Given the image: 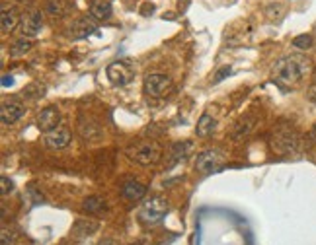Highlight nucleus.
Listing matches in <instances>:
<instances>
[{"mask_svg": "<svg viewBox=\"0 0 316 245\" xmlns=\"http://www.w3.org/2000/svg\"><path fill=\"white\" fill-rule=\"evenodd\" d=\"M311 72V61L303 55H287L273 65V78L279 84L297 86Z\"/></svg>", "mask_w": 316, "mask_h": 245, "instance_id": "obj_1", "label": "nucleus"}, {"mask_svg": "<svg viewBox=\"0 0 316 245\" xmlns=\"http://www.w3.org/2000/svg\"><path fill=\"white\" fill-rule=\"evenodd\" d=\"M271 150L279 156H297L303 150V138L297 129H293L287 123L277 125L270 134Z\"/></svg>", "mask_w": 316, "mask_h": 245, "instance_id": "obj_2", "label": "nucleus"}, {"mask_svg": "<svg viewBox=\"0 0 316 245\" xmlns=\"http://www.w3.org/2000/svg\"><path fill=\"white\" fill-rule=\"evenodd\" d=\"M127 154L139 165H155L162 158V148H160L158 142L149 140V142H141V144H137L133 148H129Z\"/></svg>", "mask_w": 316, "mask_h": 245, "instance_id": "obj_3", "label": "nucleus"}, {"mask_svg": "<svg viewBox=\"0 0 316 245\" xmlns=\"http://www.w3.org/2000/svg\"><path fill=\"white\" fill-rule=\"evenodd\" d=\"M166 212H168V201L162 197H153L143 202V206L139 210V218L147 226H155L166 216Z\"/></svg>", "mask_w": 316, "mask_h": 245, "instance_id": "obj_4", "label": "nucleus"}, {"mask_svg": "<svg viewBox=\"0 0 316 245\" xmlns=\"http://www.w3.org/2000/svg\"><path fill=\"white\" fill-rule=\"evenodd\" d=\"M174 82L166 74H149L145 78V93L153 99H164L172 93Z\"/></svg>", "mask_w": 316, "mask_h": 245, "instance_id": "obj_5", "label": "nucleus"}, {"mask_svg": "<svg viewBox=\"0 0 316 245\" xmlns=\"http://www.w3.org/2000/svg\"><path fill=\"white\" fill-rule=\"evenodd\" d=\"M106 74H108V80L113 86H127L135 78V68L127 61H117V63H112L108 67Z\"/></svg>", "mask_w": 316, "mask_h": 245, "instance_id": "obj_6", "label": "nucleus"}, {"mask_svg": "<svg viewBox=\"0 0 316 245\" xmlns=\"http://www.w3.org/2000/svg\"><path fill=\"white\" fill-rule=\"evenodd\" d=\"M223 163H225V154H223L219 148H209V150H203V152L197 156V160H195V169L207 175V173L217 171Z\"/></svg>", "mask_w": 316, "mask_h": 245, "instance_id": "obj_7", "label": "nucleus"}, {"mask_svg": "<svg viewBox=\"0 0 316 245\" xmlns=\"http://www.w3.org/2000/svg\"><path fill=\"white\" fill-rule=\"evenodd\" d=\"M35 125L43 133H49V131L61 127V111L57 107H45V109H41V111L37 113V117H35Z\"/></svg>", "mask_w": 316, "mask_h": 245, "instance_id": "obj_8", "label": "nucleus"}, {"mask_svg": "<svg viewBox=\"0 0 316 245\" xmlns=\"http://www.w3.org/2000/svg\"><path fill=\"white\" fill-rule=\"evenodd\" d=\"M43 142H45L47 148L61 150V148L68 146V142H70V131H68V129H65V127H57V129H53V131L45 133Z\"/></svg>", "mask_w": 316, "mask_h": 245, "instance_id": "obj_9", "label": "nucleus"}, {"mask_svg": "<svg viewBox=\"0 0 316 245\" xmlns=\"http://www.w3.org/2000/svg\"><path fill=\"white\" fill-rule=\"evenodd\" d=\"M43 29V16L39 12H29L22 18V33L25 37H37Z\"/></svg>", "mask_w": 316, "mask_h": 245, "instance_id": "obj_10", "label": "nucleus"}, {"mask_svg": "<svg viewBox=\"0 0 316 245\" xmlns=\"http://www.w3.org/2000/svg\"><path fill=\"white\" fill-rule=\"evenodd\" d=\"M23 111H25V107H23V103L20 101H6V103H2V109H0V119H2V125H14L18 119H22Z\"/></svg>", "mask_w": 316, "mask_h": 245, "instance_id": "obj_11", "label": "nucleus"}, {"mask_svg": "<svg viewBox=\"0 0 316 245\" xmlns=\"http://www.w3.org/2000/svg\"><path fill=\"white\" fill-rule=\"evenodd\" d=\"M96 31V23H92L88 18H78L68 25V35L72 39H84Z\"/></svg>", "mask_w": 316, "mask_h": 245, "instance_id": "obj_12", "label": "nucleus"}, {"mask_svg": "<svg viewBox=\"0 0 316 245\" xmlns=\"http://www.w3.org/2000/svg\"><path fill=\"white\" fill-rule=\"evenodd\" d=\"M121 193H123V197H125L127 201H141V199L145 197V193H147V187H145L141 181L129 179V181L123 183Z\"/></svg>", "mask_w": 316, "mask_h": 245, "instance_id": "obj_13", "label": "nucleus"}, {"mask_svg": "<svg viewBox=\"0 0 316 245\" xmlns=\"http://www.w3.org/2000/svg\"><path fill=\"white\" fill-rule=\"evenodd\" d=\"M18 20H20L18 10H16V8H8V6H4V8H2V18H0V23H2V33H10V31L18 25Z\"/></svg>", "mask_w": 316, "mask_h": 245, "instance_id": "obj_14", "label": "nucleus"}, {"mask_svg": "<svg viewBox=\"0 0 316 245\" xmlns=\"http://www.w3.org/2000/svg\"><path fill=\"white\" fill-rule=\"evenodd\" d=\"M191 150H193V144H191V142H176V144H172V148H170V165H174L176 162L185 160V156H187Z\"/></svg>", "mask_w": 316, "mask_h": 245, "instance_id": "obj_15", "label": "nucleus"}, {"mask_svg": "<svg viewBox=\"0 0 316 245\" xmlns=\"http://www.w3.org/2000/svg\"><path fill=\"white\" fill-rule=\"evenodd\" d=\"M215 127H217V119L211 113H203L201 119L197 121L195 133H197V136H209V134L215 131Z\"/></svg>", "mask_w": 316, "mask_h": 245, "instance_id": "obj_16", "label": "nucleus"}, {"mask_svg": "<svg viewBox=\"0 0 316 245\" xmlns=\"http://www.w3.org/2000/svg\"><path fill=\"white\" fill-rule=\"evenodd\" d=\"M90 16L96 20H108L112 16V4L108 0H100L96 4H92L90 8Z\"/></svg>", "mask_w": 316, "mask_h": 245, "instance_id": "obj_17", "label": "nucleus"}, {"mask_svg": "<svg viewBox=\"0 0 316 245\" xmlns=\"http://www.w3.org/2000/svg\"><path fill=\"white\" fill-rule=\"evenodd\" d=\"M33 47L31 43V37H20V39H16L14 45L10 47V57H14V59H18V57H23L25 53H29V49Z\"/></svg>", "mask_w": 316, "mask_h": 245, "instance_id": "obj_18", "label": "nucleus"}, {"mask_svg": "<svg viewBox=\"0 0 316 245\" xmlns=\"http://www.w3.org/2000/svg\"><path fill=\"white\" fill-rule=\"evenodd\" d=\"M98 230V224L92 222V220H78L76 226H74V234L78 238H86V236H92L94 232Z\"/></svg>", "mask_w": 316, "mask_h": 245, "instance_id": "obj_19", "label": "nucleus"}, {"mask_svg": "<svg viewBox=\"0 0 316 245\" xmlns=\"http://www.w3.org/2000/svg\"><path fill=\"white\" fill-rule=\"evenodd\" d=\"M104 199H100V197H88L84 204H82V210L84 212H88V214H96V212H100L106 204H104Z\"/></svg>", "mask_w": 316, "mask_h": 245, "instance_id": "obj_20", "label": "nucleus"}, {"mask_svg": "<svg viewBox=\"0 0 316 245\" xmlns=\"http://www.w3.org/2000/svg\"><path fill=\"white\" fill-rule=\"evenodd\" d=\"M47 14L49 16H65L67 14L65 0H47Z\"/></svg>", "mask_w": 316, "mask_h": 245, "instance_id": "obj_21", "label": "nucleus"}, {"mask_svg": "<svg viewBox=\"0 0 316 245\" xmlns=\"http://www.w3.org/2000/svg\"><path fill=\"white\" fill-rule=\"evenodd\" d=\"M254 123H256V121H254L252 117H246V119H242V121H240V123L236 125V131H234V134H232V136H234V138L246 136V134H248L250 131L254 129Z\"/></svg>", "mask_w": 316, "mask_h": 245, "instance_id": "obj_22", "label": "nucleus"}, {"mask_svg": "<svg viewBox=\"0 0 316 245\" xmlns=\"http://www.w3.org/2000/svg\"><path fill=\"white\" fill-rule=\"evenodd\" d=\"M293 47L297 49H311L313 47V37L311 35H299V37H295L293 39Z\"/></svg>", "mask_w": 316, "mask_h": 245, "instance_id": "obj_23", "label": "nucleus"}, {"mask_svg": "<svg viewBox=\"0 0 316 245\" xmlns=\"http://www.w3.org/2000/svg\"><path fill=\"white\" fill-rule=\"evenodd\" d=\"M0 238H2V245H14L16 244V234H14L12 230H8V228H2Z\"/></svg>", "mask_w": 316, "mask_h": 245, "instance_id": "obj_24", "label": "nucleus"}, {"mask_svg": "<svg viewBox=\"0 0 316 245\" xmlns=\"http://www.w3.org/2000/svg\"><path fill=\"white\" fill-rule=\"evenodd\" d=\"M12 191H14V183H12L10 179L4 175V177H2V195L6 197V195H10Z\"/></svg>", "mask_w": 316, "mask_h": 245, "instance_id": "obj_25", "label": "nucleus"}, {"mask_svg": "<svg viewBox=\"0 0 316 245\" xmlns=\"http://www.w3.org/2000/svg\"><path fill=\"white\" fill-rule=\"evenodd\" d=\"M228 74H230V67L221 68V70L215 74V84H217V82H221V80H225V76H228Z\"/></svg>", "mask_w": 316, "mask_h": 245, "instance_id": "obj_26", "label": "nucleus"}, {"mask_svg": "<svg viewBox=\"0 0 316 245\" xmlns=\"http://www.w3.org/2000/svg\"><path fill=\"white\" fill-rule=\"evenodd\" d=\"M307 97H309V101H311V103H315V105H316V80L313 82V86L309 88V93H307Z\"/></svg>", "mask_w": 316, "mask_h": 245, "instance_id": "obj_27", "label": "nucleus"}, {"mask_svg": "<svg viewBox=\"0 0 316 245\" xmlns=\"http://www.w3.org/2000/svg\"><path fill=\"white\" fill-rule=\"evenodd\" d=\"M12 82H14V80H12V76H8V74H4V76H2V86H4V88L12 86Z\"/></svg>", "mask_w": 316, "mask_h": 245, "instance_id": "obj_28", "label": "nucleus"}, {"mask_svg": "<svg viewBox=\"0 0 316 245\" xmlns=\"http://www.w3.org/2000/svg\"><path fill=\"white\" fill-rule=\"evenodd\" d=\"M100 245H119V244H117V242H113V240H104Z\"/></svg>", "mask_w": 316, "mask_h": 245, "instance_id": "obj_29", "label": "nucleus"}, {"mask_svg": "<svg viewBox=\"0 0 316 245\" xmlns=\"http://www.w3.org/2000/svg\"><path fill=\"white\" fill-rule=\"evenodd\" d=\"M313 136H315V140H316V125H315V129H313Z\"/></svg>", "mask_w": 316, "mask_h": 245, "instance_id": "obj_30", "label": "nucleus"}]
</instances>
